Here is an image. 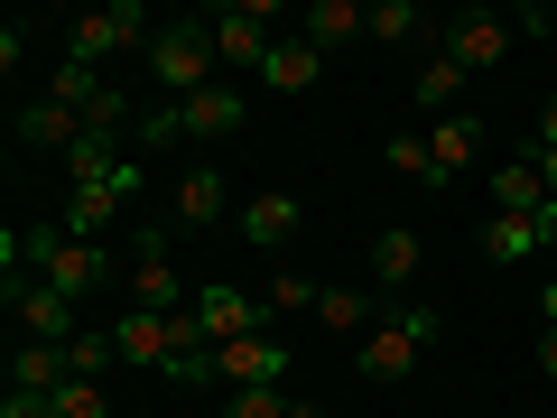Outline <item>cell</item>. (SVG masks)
Listing matches in <instances>:
<instances>
[{
  "label": "cell",
  "instance_id": "cell-1",
  "mask_svg": "<svg viewBox=\"0 0 557 418\" xmlns=\"http://www.w3.org/2000/svg\"><path fill=\"white\" fill-rule=\"evenodd\" d=\"M214 65H223V57H214V28H205V20H168L159 38H149V75H159L168 102H196L205 84H223Z\"/></svg>",
  "mask_w": 557,
  "mask_h": 418
},
{
  "label": "cell",
  "instance_id": "cell-2",
  "mask_svg": "<svg viewBox=\"0 0 557 418\" xmlns=\"http://www.w3.org/2000/svg\"><path fill=\"white\" fill-rule=\"evenodd\" d=\"M437 335H446L437 307H391V317L362 335V354H354V362H362V381H409V372H418V354H428Z\"/></svg>",
  "mask_w": 557,
  "mask_h": 418
},
{
  "label": "cell",
  "instance_id": "cell-3",
  "mask_svg": "<svg viewBox=\"0 0 557 418\" xmlns=\"http://www.w3.org/2000/svg\"><path fill=\"white\" fill-rule=\"evenodd\" d=\"M131 307H149V317H186L196 307L177 251H168V223H139L131 233Z\"/></svg>",
  "mask_w": 557,
  "mask_h": 418
},
{
  "label": "cell",
  "instance_id": "cell-4",
  "mask_svg": "<svg viewBox=\"0 0 557 418\" xmlns=\"http://www.w3.org/2000/svg\"><path fill=\"white\" fill-rule=\"evenodd\" d=\"M28 270L84 307L102 279H112V251H102V242H75V233H57V223H47V233H28Z\"/></svg>",
  "mask_w": 557,
  "mask_h": 418
},
{
  "label": "cell",
  "instance_id": "cell-5",
  "mask_svg": "<svg viewBox=\"0 0 557 418\" xmlns=\"http://www.w3.org/2000/svg\"><path fill=\"white\" fill-rule=\"evenodd\" d=\"M288 20V10H278V0H223V10H205V28H214V57L223 65H260L270 57V28Z\"/></svg>",
  "mask_w": 557,
  "mask_h": 418
},
{
  "label": "cell",
  "instance_id": "cell-6",
  "mask_svg": "<svg viewBox=\"0 0 557 418\" xmlns=\"http://www.w3.org/2000/svg\"><path fill=\"white\" fill-rule=\"evenodd\" d=\"M0 298H10V317H20V344H75V335H84V325H75L84 307L65 298V288H47L38 270H28V279H10Z\"/></svg>",
  "mask_w": 557,
  "mask_h": 418
},
{
  "label": "cell",
  "instance_id": "cell-7",
  "mask_svg": "<svg viewBox=\"0 0 557 418\" xmlns=\"http://www.w3.org/2000/svg\"><path fill=\"white\" fill-rule=\"evenodd\" d=\"M511 47H520L511 10H456V20H446V38H437V57H456L465 75H493Z\"/></svg>",
  "mask_w": 557,
  "mask_h": 418
},
{
  "label": "cell",
  "instance_id": "cell-8",
  "mask_svg": "<svg viewBox=\"0 0 557 418\" xmlns=\"http://www.w3.org/2000/svg\"><path fill=\"white\" fill-rule=\"evenodd\" d=\"M131 186H139V159H121L112 177H94V186H65V214H57V233L102 242V233L121 223V205H131Z\"/></svg>",
  "mask_w": 557,
  "mask_h": 418
},
{
  "label": "cell",
  "instance_id": "cell-9",
  "mask_svg": "<svg viewBox=\"0 0 557 418\" xmlns=\"http://www.w3.org/2000/svg\"><path fill=\"white\" fill-rule=\"evenodd\" d=\"M149 38H159L149 0H102V10H84V20H75V57H84V65L121 57V47H149Z\"/></svg>",
  "mask_w": 557,
  "mask_h": 418
},
{
  "label": "cell",
  "instance_id": "cell-10",
  "mask_svg": "<svg viewBox=\"0 0 557 418\" xmlns=\"http://www.w3.org/2000/svg\"><path fill=\"white\" fill-rule=\"evenodd\" d=\"M214 381H223V391H288V344H278V335L214 344Z\"/></svg>",
  "mask_w": 557,
  "mask_h": 418
},
{
  "label": "cell",
  "instance_id": "cell-11",
  "mask_svg": "<svg viewBox=\"0 0 557 418\" xmlns=\"http://www.w3.org/2000/svg\"><path fill=\"white\" fill-rule=\"evenodd\" d=\"M223 205H233V177H223L214 159L177 168V186H168V223H186V233H205V223H223Z\"/></svg>",
  "mask_w": 557,
  "mask_h": 418
},
{
  "label": "cell",
  "instance_id": "cell-12",
  "mask_svg": "<svg viewBox=\"0 0 557 418\" xmlns=\"http://www.w3.org/2000/svg\"><path fill=\"white\" fill-rule=\"evenodd\" d=\"M298 233H307V205L288 196V186H260V196H242V242H251V251H288Z\"/></svg>",
  "mask_w": 557,
  "mask_h": 418
},
{
  "label": "cell",
  "instance_id": "cell-13",
  "mask_svg": "<svg viewBox=\"0 0 557 418\" xmlns=\"http://www.w3.org/2000/svg\"><path fill=\"white\" fill-rule=\"evenodd\" d=\"M196 325H205V344H233V335H270V307H260V298H242L233 279H214V288H196Z\"/></svg>",
  "mask_w": 557,
  "mask_h": 418
},
{
  "label": "cell",
  "instance_id": "cell-14",
  "mask_svg": "<svg viewBox=\"0 0 557 418\" xmlns=\"http://www.w3.org/2000/svg\"><path fill=\"white\" fill-rule=\"evenodd\" d=\"M242 112H251V102H242V84H205L196 102H177V139H205V149H214V139L242 131Z\"/></svg>",
  "mask_w": 557,
  "mask_h": 418
},
{
  "label": "cell",
  "instance_id": "cell-15",
  "mask_svg": "<svg viewBox=\"0 0 557 418\" xmlns=\"http://www.w3.org/2000/svg\"><path fill=\"white\" fill-rule=\"evenodd\" d=\"M298 38L325 47V57L354 47V38H372V0H307V10H298Z\"/></svg>",
  "mask_w": 557,
  "mask_h": 418
},
{
  "label": "cell",
  "instance_id": "cell-16",
  "mask_svg": "<svg viewBox=\"0 0 557 418\" xmlns=\"http://www.w3.org/2000/svg\"><path fill=\"white\" fill-rule=\"evenodd\" d=\"M84 131H94V121H84L75 102H28L20 112V149H47V159H65Z\"/></svg>",
  "mask_w": 557,
  "mask_h": 418
},
{
  "label": "cell",
  "instance_id": "cell-17",
  "mask_svg": "<svg viewBox=\"0 0 557 418\" xmlns=\"http://www.w3.org/2000/svg\"><path fill=\"white\" fill-rule=\"evenodd\" d=\"M428 159H437V186H456L465 168L483 159V131H474V121H465V112H446V121H428Z\"/></svg>",
  "mask_w": 557,
  "mask_h": 418
},
{
  "label": "cell",
  "instance_id": "cell-18",
  "mask_svg": "<svg viewBox=\"0 0 557 418\" xmlns=\"http://www.w3.org/2000/svg\"><path fill=\"white\" fill-rule=\"evenodd\" d=\"M381 317H391L381 288H325V298H317V335H372Z\"/></svg>",
  "mask_w": 557,
  "mask_h": 418
},
{
  "label": "cell",
  "instance_id": "cell-19",
  "mask_svg": "<svg viewBox=\"0 0 557 418\" xmlns=\"http://www.w3.org/2000/svg\"><path fill=\"white\" fill-rule=\"evenodd\" d=\"M317 75H325V47H307V38H278L270 57H260V84H270V94H307Z\"/></svg>",
  "mask_w": 557,
  "mask_h": 418
},
{
  "label": "cell",
  "instance_id": "cell-20",
  "mask_svg": "<svg viewBox=\"0 0 557 418\" xmlns=\"http://www.w3.org/2000/svg\"><path fill=\"white\" fill-rule=\"evenodd\" d=\"M65 381H75L65 344H20V354H10V391H38V399H57Z\"/></svg>",
  "mask_w": 557,
  "mask_h": 418
},
{
  "label": "cell",
  "instance_id": "cell-21",
  "mask_svg": "<svg viewBox=\"0 0 557 418\" xmlns=\"http://www.w3.org/2000/svg\"><path fill=\"white\" fill-rule=\"evenodd\" d=\"M418 260H428V251H418V233H409V223L372 233V288H381V298H391V288H409V279H418Z\"/></svg>",
  "mask_w": 557,
  "mask_h": 418
},
{
  "label": "cell",
  "instance_id": "cell-22",
  "mask_svg": "<svg viewBox=\"0 0 557 418\" xmlns=\"http://www.w3.org/2000/svg\"><path fill=\"white\" fill-rule=\"evenodd\" d=\"M372 38L381 47H428V38H446V28L428 20L418 0H372Z\"/></svg>",
  "mask_w": 557,
  "mask_h": 418
},
{
  "label": "cell",
  "instance_id": "cell-23",
  "mask_svg": "<svg viewBox=\"0 0 557 418\" xmlns=\"http://www.w3.org/2000/svg\"><path fill=\"white\" fill-rule=\"evenodd\" d=\"M548 186H539V159H502L493 168V214H539Z\"/></svg>",
  "mask_w": 557,
  "mask_h": 418
},
{
  "label": "cell",
  "instance_id": "cell-24",
  "mask_svg": "<svg viewBox=\"0 0 557 418\" xmlns=\"http://www.w3.org/2000/svg\"><path fill=\"white\" fill-rule=\"evenodd\" d=\"M483 260H502V270H511V260H530L539 251V214H483Z\"/></svg>",
  "mask_w": 557,
  "mask_h": 418
},
{
  "label": "cell",
  "instance_id": "cell-25",
  "mask_svg": "<svg viewBox=\"0 0 557 418\" xmlns=\"http://www.w3.org/2000/svg\"><path fill=\"white\" fill-rule=\"evenodd\" d=\"M418 112H428V121H446V112H456V102H465V65L456 57H428V65H418Z\"/></svg>",
  "mask_w": 557,
  "mask_h": 418
},
{
  "label": "cell",
  "instance_id": "cell-26",
  "mask_svg": "<svg viewBox=\"0 0 557 418\" xmlns=\"http://www.w3.org/2000/svg\"><path fill=\"white\" fill-rule=\"evenodd\" d=\"M65 362H75V381H102L121 362V344H112V325H84L75 344H65Z\"/></svg>",
  "mask_w": 557,
  "mask_h": 418
},
{
  "label": "cell",
  "instance_id": "cell-27",
  "mask_svg": "<svg viewBox=\"0 0 557 418\" xmlns=\"http://www.w3.org/2000/svg\"><path fill=\"white\" fill-rule=\"evenodd\" d=\"M317 298H325V288H317V279H298V270H278L270 288H260V307H270V317H317Z\"/></svg>",
  "mask_w": 557,
  "mask_h": 418
},
{
  "label": "cell",
  "instance_id": "cell-28",
  "mask_svg": "<svg viewBox=\"0 0 557 418\" xmlns=\"http://www.w3.org/2000/svg\"><path fill=\"white\" fill-rule=\"evenodd\" d=\"M391 177L437 186V159H428V131H391Z\"/></svg>",
  "mask_w": 557,
  "mask_h": 418
},
{
  "label": "cell",
  "instance_id": "cell-29",
  "mask_svg": "<svg viewBox=\"0 0 557 418\" xmlns=\"http://www.w3.org/2000/svg\"><path fill=\"white\" fill-rule=\"evenodd\" d=\"M47 102H75V112H94V102H102V75H94L84 57H65L57 84H47Z\"/></svg>",
  "mask_w": 557,
  "mask_h": 418
},
{
  "label": "cell",
  "instance_id": "cell-30",
  "mask_svg": "<svg viewBox=\"0 0 557 418\" xmlns=\"http://www.w3.org/2000/svg\"><path fill=\"white\" fill-rule=\"evenodd\" d=\"M57 418H112L102 381H65V391H57Z\"/></svg>",
  "mask_w": 557,
  "mask_h": 418
},
{
  "label": "cell",
  "instance_id": "cell-31",
  "mask_svg": "<svg viewBox=\"0 0 557 418\" xmlns=\"http://www.w3.org/2000/svg\"><path fill=\"white\" fill-rule=\"evenodd\" d=\"M223 418H288V391H233Z\"/></svg>",
  "mask_w": 557,
  "mask_h": 418
},
{
  "label": "cell",
  "instance_id": "cell-32",
  "mask_svg": "<svg viewBox=\"0 0 557 418\" xmlns=\"http://www.w3.org/2000/svg\"><path fill=\"white\" fill-rule=\"evenodd\" d=\"M511 28H520V38H557V10H548V0H530V10H511Z\"/></svg>",
  "mask_w": 557,
  "mask_h": 418
},
{
  "label": "cell",
  "instance_id": "cell-33",
  "mask_svg": "<svg viewBox=\"0 0 557 418\" xmlns=\"http://www.w3.org/2000/svg\"><path fill=\"white\" fill-rule=\"evenodd\" d=\"M0 418H57V399H38V391H10V399H0Z\"/></svg>",
  "mask_w": 557,
  "mask_h": 418
},
{
  "label": "cell",
  "instance_id": "cell-34",
  "mask_svg": "<svg viewBox=\"0 0 557 418\" xmlns=\"http://www.w3.org/2000/svg\"><path fill=\"white\" fill-rule=\"evenodd\" d=\"M530 149H557V94L539 102V139H530Z\"/></svg>",
  "mask_w": 557,
  "mask_h": 418
},
{
  "label": "cell",
  "instance_id": "cell-35",
  "mask_svg": "<svg viewBox=\"0 0 557 418\" xmlns=\"http://www.w3.org/2000/svg\"><path fill=\"white\" fill-rule=\"evenodd\" d=\"M539 372L557 381V325H539Z\"/></svg>",
  "mask_w": 557,
  "mask_h": 418
},
{
  "label": "cell",
  "instance_id": "cell-36",
  "mask_svg": "<svg viewBox=\"0 0 557 418\" xmlns=\"http://www.w3.org/2000/svg\"><path fill=\"white\" fill-rule=\"evenodd\" d=\"M530 159H539V186L557 196V149H530Z\"/></svg>",
  "mask_w": 557,
  "mask_h": 418
},
{
  "label": "cell",
  "instance_id": "cell-37",
  "mask_svg": "<svg viewBox=\"0 0 557 418\" xmlns=\"http://www.w3.org/2000/svg\"><path fill=\"white\" fill-rule=\"evenodd\" d=\"M539 242H548V251H557V196L539 205Z\"/></svg>",
  "mask_w": 557,
  "mask_h": 418
},
{
  "label": "cell",
  "instance_id": "cell-38",
  "mask_svg": "<svg viewBox=\"0 0 557 418\" xmlns=\"http://www.w3.org/2000/svg\"><path fill=\"white\" fill-rule=\"evenodd\" d=\"M539 325H557V279H548V288H539Z\"/></svg>",
  "mask_w": 557,
  "mask_h": 418
},
{
  "label": "cell",
  "instance_id": "cell-39",
  "mask_svg": "<svg viewBox=\"0 0 557 418\" xmlns=\"http://www.w3.org/2000/svg\"><path fill=\"white\" fill-rule=\"evenodd\" d=\"M288 418H325V409H317V399H288Z\"/></svg>",
  "mask_w": 557,
  "mask_h": 418
}]
</instances>
